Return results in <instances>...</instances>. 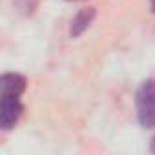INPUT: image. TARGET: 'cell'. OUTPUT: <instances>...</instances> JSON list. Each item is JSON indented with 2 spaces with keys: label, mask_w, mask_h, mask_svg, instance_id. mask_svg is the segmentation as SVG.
<instances>
[{
  "label": "cell",
  "mask_w": 155,
  "mask_h": 155,
  "mask_svg": "<svg viewBox=\"0 0 155 155\" xmlns=\"http://www.w3.org/2000/svg\"><path fill=\"white\" fill-rule=\"evenodd\" d=\"M137 119L142 128H155V81H144L135 95Z\"/></svg>",
  "instance_id": "obj_1"
},
{
  "label": "cell",
  "mask_w": 155,
  "mask_h": 155,
  "mask_svg": "<svg viewBox=\"0 0 155 155\" xmlns=\"http://www.w3.org/2000/svg\"><path fill=\"white\" fill-rule=\"evenodd\" d=\"M24 106L18 97H2L0 99V128L2 130H11L22 117Z\"/></svg>",
  "instance_id": "obj_2"
},
{
  "label": "cell",
  "mask_w": 155,
  "mask_h": 155,
  "mask_svg": "<svg viewBox=\"0 0 155 155\" xmlns=\"http://www.w3.org/2000/svg\"><path fill=\"white\" fill-rule=\"evenodd\" d=\"M26 90V79L18 73H4L0 77V97H20Z\"/></svg>",
  "instance_id": "obj_3"
},
{
  "label": "cell",
  "mask_w": 155,
  "mask_h": 155,
  "mask_svg": "<svg viewBox=\"0 0 155 155\" xmlns=\"http://www.w3.org/2000/svg\"><path fill=\"white\" fill-rule=\"evenodd\" d=\"M93 18H95V9H93V8H84V9H81L79 13L75 15V18L71 20V29H69L71 37H73V38L81 37V35L91 26Z\"/></svg>",
  "instance_id": "obj_4"
},
{
  "label": "cell",
  "mask_w": 155,
  "mask_h": 155,
  "mask_svg": "<svg viewBox=\"0 0 155 155\" xmlns=\"http://www.w3.org/2000/svg\"><path fill=\"white\" fill-rule=\"evenodd\" d=\"M13 2H15L17 9H18L20 13H24V15H31V13L35 11L37 4H38V0H13Z\"/></svg>",
  "instance_id": "obj_5"
},
{
  "label": "cell",
  "mask_w": 155,
  "mask_h": 155,
  "mask_svg": "<svg viewBox=\"0 0 155 155\" xmlns=\"http://www.w3.org/2000/svg\"><path fill=\"white\" fill-rule=\"evenodd\" d=\"M150 150H151V151H153V153H155V137H153V139H151V146H150Z\"/></svg>",
  "instance_id": "obj_6"
},
{
  "label": "cell",
  "mask_w": 155,
  "mask_h": 155,
  "mask_svg": "<svg viewBox=\"0 0 155 155\" xmlns=\"http://www.w3.org/2000/svg\"><path fill=\"white\" fill-rule=\"evenodd\" d=\"M151 11L155 13V0H151Z\"/></svg>",
  "instance_id": "obj_7"
}]
</instances>
